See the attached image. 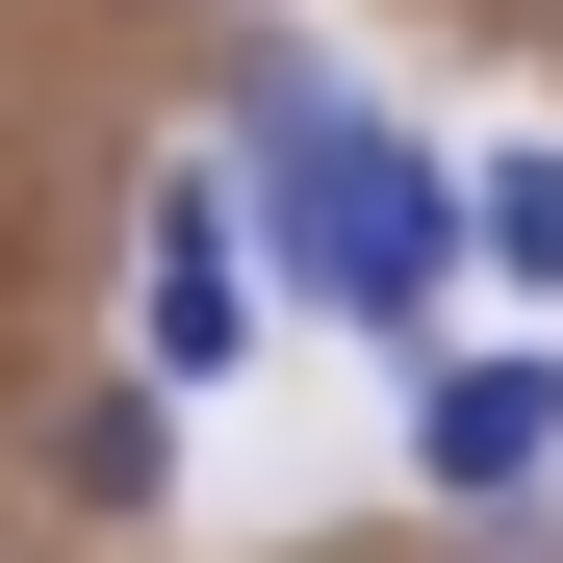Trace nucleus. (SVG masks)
<instances>
[{"label":"nucleus","mask_w":563,"mask_h":563,"mask_svg":"<svg viewBox=\"0 0 563 563\" xmlns=\"http://www.w3.org/2000/svg\"><path fill=\"white\" fill-rule=\"evenodd\" d=\"M231 154H256V256H282V308L308 333H435V282H461V206H435V154L358 103L333 52H231Z\"/></svg>","instance_id":"obj_1"},{"label":"nucleus","mask_w":563,"mask_h":563,"mask_svg":"<svg viewBox=\"0 0 563 563\" xmlns=\"http://www.w3.org/2000/svg\"><path fill=\"white\" fill-rule=\"evenodd\" d=\"M435 206H461V256H487L512 308H563V154H538V129H512V154H461Z\"/></svg>","instance_id":"obj_5"},{"label":"nucleus","mask_w":563,"mask_h":563,"mask_svg":"<svg viewBox=\"0 0 563 563\" xmlns=\"http://www.w3.org/2000/svg\"><path fill=\"white\" fill-rule=\"evenodd\" d=\"M410 358V487L435 512H538L563 487V358L538 333H385Z\"/></svg>","instance_id":"obj_2"},{"label":"nucleus","mask_w":563,"mask_h":563,"mask_svg":"<svg viewBox=\"0 0 563 563\" xmlns=\"http://www.w3.org/2000/svg\"><path fill=\"white\" fill-rule=\"evenodd\" d=\"M52 487L103 512V538H129L154 487H179V385H154V358H129V385H77V410H52Z\"/></svg>","instance_id":"obj_4"},{"label":"nucleus","mask_w":563,"mask_h":563,"mask_svg":"<svg viewBox=\"0 0 563 563\" xmlns=\"http://www.w3.org/2000/svg\"><path fill=\"white\" fill-rule=\"evenodd\" d=\"M129 358H154V385H231V358H256V256H231L206 179H154V231H129Z\"/></svg>","instance_id":"obj_3"}]
</instances>
